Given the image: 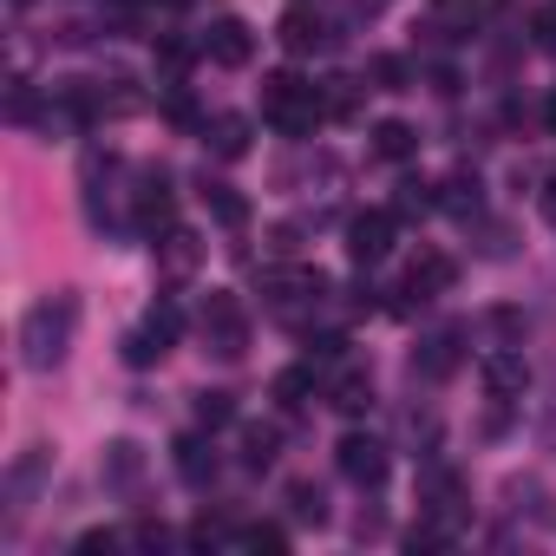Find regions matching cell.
<instances>
[{
  "mask_svg": "<svg viewBox=\"0 0 556 556\" xmlns=\"http://www.w3.org/2000/svg\"><path fill=\"white\" fill-rule=\"evenodd\" d=\"M289 510H295V523H328V497H321V484H289Z\"/></svg>",
  "mask_w": 556,
  "mask_h": 556,
  "instance_id": "cell-24",
  "label": "cell"
},
{
  "mask_svg": "<svg viewBox=\"0 0 556 556\" xmlns=\"http://www.w3.org/2000/svg\"><path fill=\"white\" fill-rule=\"evenodd\" d=\"M321 112H328V105H321V92H315L308 79H295V73H268V79H262V118H268V125H282V131L302 138V131L321 125Z\"/></svg>",
  "mask_w": 556,
  "mask_h": 556,
  "instance_id": "cell-2",
  "label": "cell"
},
{
  "mask_svg": "<svg viewBox=\"0 0 556 556\" xmlns=\"http://www.w3.org/2000/svg\"><path fill=\"white\" fill-rule=\"evenodd\" d=\"M112 543H118V530H86L79 536V549H112Z\"/></svg>",
  "mask_w": 556,
  "mask_h": 556,
  "instance_id": "cell-36",
  "label": "cell"
},
{
  "mask_svg": "<svg viewBox=\"0 0 556 556\" xmlns=\"http://www.w3.org/2000/svg\"><path fill=\"white\" fill-rule=\"evenodd\" d=\"M131 203H138V229H170V216H177V197H170V177L164 170H144Z\"/></svg>",
  "mask_w": 556,
  "mask_h": 556,
  "instance_id": "cell-8",
  "label": "cell"
},
{
  "mask_svg": "<svg viewBox=\"0 0 556 556\" xmlns=\"http://www.w3.org/2000/svg\"><path fill=\"white\" fill-rule=\"evenodd\" d=\"M419 151V138H413V125H400V118H387V125H374V157H387V164H406Z\"/></svg>",
  "mask_w": 556,
  "mask_h": 556,
  "instance_id": "cell-16",
  "label": "cell"
},
{
  "mask_svg": "<svg viewBox=\"0 0 556 556\" xmlns=\"http://www.w3.org/2000/svg\"><path fill=\"white\" fill-rule=\"evenodd\" d=\"M242 543H249V549H282L289 536H282V523H249V530H242Z\"/></svg>",
  "mask_w": 556,
  "mask_h": 556,
  "instance_id": "cell-30",
  "label": "cell"
},
{
  "mask_svg": "<svg viewBox=\"0 0 556 556\" xmlns=\"http://www.w3.org/2000/svg\"><path fill=\"white\" fill-rule=\"evenodd\" d=\"M543 118H549V131H556V99H549V112H543Z\"/></svg>",
  "mask_w": 556,
  "mask_h": 556,
  "instance_id": "cell-37",
  "label": "cell"
},
{
  "mask_svg": "<svg viewBox=\"0 0 556 556\" xmlns=\"http://www.w3.org/2000/svg\"><path fill=\"white\" fill-rule=\"evenodd\" d=\"M458 367V334H432L419 354H413V374H426V380H445Z\"/></svg>",
  "mask_w": 556,
  "mask_h": 556,
  "instance_id": "cell-14",
  "label": "cell"
},
{
  "mask_svg": "<svg viewBox=\"0 0 556 556\" xmlns=\"http://www.w3.org/2000/svg\"><path fill=\"white\" fill-rule=\"evenodd\" d=\"M393 229H400V216H393V210L354 216V223H348V255H354V262H380V255L393 249Z\"/></svg>",
  "mask_w": 556,
  "mask_h": 556,
  "instance_id": "cell-5",
  "label": "cell"
},
{
  "mask_svg": "<svg viewBox=\"0 0 556 556\" xmlns=\"http://www.w3.org/2000/svg\"><path fill=\"white\" fill-rule=\"evenodd\" d=\"M426 210H439V184L406 177V184H400V210H393V216H426Z\"/></svg>",
  "mask_w": 556,
  "mask_h": 556,
  "instance_id": "cell-25",
  "label": "cell"
},
{
  "mask_svg": "<svg viewBox=\"0 0 556 556\" xmlns=\"http://www.w3.org/2000/svg\"><path fill=\"white\" fill-rule=\"evenodd\" d=\"M197 334H203V348L210 354H223V361H242V348H249V308L236 302V295H203V308H197Z\"/></svg>",
  "mask_w": 556,
  "mask_h": 556,
  "instance_id": "cell-3",
  "label": "cell"
},
{
  "mask_svg": "<svg viewBox=\"0 0 556 556\" xmlns=\"http://www.w3.org/2000/svg\"><path fill=\"white\" fill-rule=\"evenodd\" d=\"M229 419H236V400H229V393H197V426L216 432V426H229Z\"/></svg>",
  "mask_w": 556,
  "mask_h": 556,
  "instance_id": "cell-27",
  "label": "cell"
},
{
  "mask_svg": "<svg viewBox=\"0 0 556 556\" xmlns=\"http://www.w3.org/2000/svg\"><path fill=\"white\" fill-rule=\"evenodd\" d=\"M8 118H14V125H27V118H34V92H27L21 79H14V92H8Z\"/></svg>",
  "mask_w": 556,
  "mask_h": 556,
  "instance_id": "cell-33",
  "label": "cell"
},
{
  "mask_svg": "<svg viewBox=\"0 0 556 556\" xmlns=\"http://www.w3.org/2000/svg\"><path fill=\"white\" fill-rule=\"evenodd\" d=\"M549 216H556V184H549Z\"/></svg>",
  "mask_w": 556,
  "mask_h": 556,
  "instance_id": "cell-38",
  "label": "cell"
},
{
  "mask_svg": "<svg viewBox=\"0 0 556 556\" xmlns=\"http://www.w3.org/2000/svg\"><path fill=\"white\" fill-rule=\"evenodd\" d=\"M164 354H170V334H157L151 321H144L138 334H125V361H131V367H157Z\"/></svg>",
  "mask_w": 556,
  "mask_h": 556,
  "instance_id": "cell-19",
  "label": "cell"
},
{
  "mask_svg": "<svg viewBox=\"0 0 556 556\" xmlns=\"http://www.w3.org/2000/svg\"><path fill=\"white\" fill-rule=\"evenodd\" d=\"M249 53H255L249 21H216V27L203 34V60H210V66H249Z\"/></svg>",
  "mask_w": 556,
  "mask_h": 556,
  "instance_id": "cell-7",
  "label": "cell"
},
{
  "mask_svg": "<svg viewBox=\"0 0 556 556\" xmlns=\"http://www.w3.org/2000/svg\"><path fill=\"white\" fill-rule=\"evenodd\" d=\"M282 47L289 53H315V47H328V27L308 8H295V14H282Z\"/></svg>",
  "mask_w": 556,
  "mask_h": 556,
  "instance_id": "cell-12",
  "label": "cell"
},
{
  "mask_svg": "<svg viewBox=\"0 0 556 556\" xmlns=\"http://www.w3.org/2000/svg\"><path fill=\"white\" fill-rule=\"evenodd\" d=\"M203 203H210V216H216L223 229H242V223H249V203H242L229 184H210V177H203Z\"/></svg>",
  "mask_w": 556,
  "mask_h": 556,
  "instance_id": "cell-17",
  "label": "cell"
},
{
  "mask_svg": "<svg viewBox=\"0 0 556 556\" xmlns=\"http://www.w3.org/2000/svg\"><path fill=\"white\" fill-rule=\"evenodd\" d=\"M99 478H105L112 491L138 484V478H144V452H138L131 439H112V445H105V458H99Z\"/></svg>",
  "mask_w": 556,
  "mask_h": 556,
  "instance_id": "cell-9",
  "label": "cell"
},
{
  "mask_svg": "<svg viewBox=\"0 0 556 556\" xmlns=\"http://www.w3.org/2000/svg\"><path fill=\"white\" fill-rule=\"evenodd\" d=\"M315 361L308 367H289V374H275V406H282V413H302L308 400H315Z\"/></svg>",
  "mask_w": 556,
  "mask_h": 556,
  "instance_id": "cell-11",
  "label": "cell"
},
{
  "mask_svg": "<svg viewBox=\"0 0 556 556\" xmlns=\"http://www.w3.org/2000/svg\"><path fill=\"white\" fill-rule=\"evenodd\" d=\"M73 321H79V302L73 295H53V302H40L27 321H21V361L27 367H60L66 361V348H73Z\"/></svg>",
  "mask_w": 556,
  "mask_h": 556,
  "instance_id": "cell-1",
  "label": "cell"
},
{
  "mask_svg": "<svg viewBox=\"0 0 556 556\" xmlns=\"http://www.w3.org/2000/svg\"><path fill=\"white\" fill-rule=\"evenodd\" d=\"M334 465H341V478H348V484L374 491V484L387 478V445H380V439H367V432H348V439H341V452H334Z\"/></svg>",
  "mask_w": 556,
  "mask_h": 556,
  "instance_id": "cell-4",
  "label": "cell"
},
{
  "mask_svg": "<svg viewBox=\"0 0 556 556\" xmlns=\"http://www.w3.org/2000/svg\"><path fill=\"white\" fill-rule=\"evenodd\" d=\"M484 380H491V393L504 400V393H523V380H530V367H523L517 354H491V361H484Z\"/></svg>",
  "mask_w": 556,
  "mask_h": 556,
  "instance_id": "cell-20",
  "label": "cell"
},
{
  "mask_svg": "<svg viewBox=\"0 0 556 556\" xmlns=\"http://www.w3.org/2000/svg\"><path fill=\"white\" fill-rule=\"evenodd\" d=\"M439 190H445L439 203H445L452 216H478V177H471V170H458V177H445Z\"/></svg>",
  "mask_w": 556,
  "mask_h": 556,
  "instance_id": "cell-23",
  "label": "cell"
},
{
  "mask_svg": "<svg viewBox=\"0 0 556 556\" xmlns=\"http://www.w3.org/2000/svg\"><path fill=\"white\" fill-rule=\"evenodd\" d=\"M471 27H478V0H439V8H432V34L458 40V34H471Z\"/></svg>",
  "mask_w": 556,
  "mask_h": 556,
  "instance_id": "cell-18",
  "label": "cell"
},
{
  "mask_svg": "<svg viewBox=\"0 0 556 556\" xmlns=\"http://www.w3.org/2000/svg\"><path fill=\"white\" fill-rule=\"evenodd\" d=\"M452 282H458V262H452V255H439V249H426V255L406 268V295H413V302H439Z\"/></svg>",
  "mask_w": 556,
  "mask_h": 556,
  "instance_id": "cell-6",
  "label": "cell"
},
{
  "mask_svg": "<svg viewBox=\"0 0 556 556\" xmlns=\"http://www.w3.org/2000/svg\"><path fill=\"white\" fill-rule=\"evenodd\" d=\"M131 543H144V549H164V543H170V530L144 517V523H131Z\"/></svg>",
  "mask_w": 556,
  "mask_h": 556,
  "instance_id": "cell-34",
  "label": "cell"
},
{
  "mask_svg": "<svg viewBox=\"0 0 556 556\" xmlns=\"http://www.w3.org/2000/svg\"><path fill=\"white\" fill-rule=\"evenodd\" d=\"M177 478L203 491V484L216 478V445H203V439H184V445H177Z\"/></svg>",
  "mask_w": 556,
  "mask_h": 556,
  "instance_id": "cell-15",
  "label": "cell"
},
{
  "mask_svg": "<svg viewBox=\"0 0 556 556\" xmlns=\"http://www.w3.org/2000/svg\"><path fill=\"white\" fill-rule=\"evenodd\" d=\"M190 543H197V549H210V543H229V523H223V517H197V523H190Z\"/></svg>",
  "mask_w": 556,
  "mask_h": 556,
  "instance_id": "cell-29",
  "label": "cell"
},
{
  "mask_svg": "<svg viewBox=\"0 0 556 556\" xmlns=\"http://www.w3.org/2000/svg\"><path fill=\"white\" fill-rule=\"evenodd\" d=\"M530 34H536V47H543V53H556V8H543V14L530 21Z\"/></svg>",
  "mask_w": 556,
  "mask_h": 556,
  "instance_id": "cell-35",
  "label": "cell"
},
{
  "mask_svg": "<svg viewBox=\"0 0 556 556\" xmlns=\"http://www.w3.org/2000/svg\"><path fill=\"white\" fill-rule=\"evenodd\" d=\"M275 445H282V439H275V426H249L242 432V465L249 471H268L275 465Z\"/></svg>",
  "mask_w": 556,
  "mask_h": 556,
  "instance_id": "cell-22",
  "label": "cell"
},
{
  "mask_svg": "<svg viewBox=\"0 0 556 556\" xmlns=\"http://www.w3.org/2000/svg\"><path fill=\"white\" fill-rule=\"evenodd\" d=\"M164 8H184V0H164Z\"/></svg>",
  "mask_w": 556,
  "mask_h": 556,
  "instance_id": "cell-39",
  "label": "cell"
},
{
  "mask_svg": "<svg viewBox=\"0 0 556 556\" xmlns=\"http://www.w3.org/2000/svg\"><path fill=\"white\" fill-rule=\"evenodd\" d=\"M367 73H374V79H380L387 92H400V86H406V60H393V53H380V60H374Z\"/></svg>",
  "mask_w": 556,
  "mask_h": 556,
  "instance_id": "cell-28",
  "label": "cell"
},
{
  "mask_svg": "<svg viewBox=\"0 0 556 556\" xmlns=\"http://www.w3.org/2000/svg\"><path fill=\"white\" fill-rule=\"evenodd\" d=\"M419 497H426V510H432V517H452V504H458V478L432 465V471L419 478Z\"/></svg>",
  "mask_w": 556,
  "mask_h": 556,
  "instance_id": "cell-21",
  "label": "cell"
},
{
  "mask_svg": "<svg viewBox=\"0 0 556 556\" xmlns=\"http://www.w3.org/2000/svg\"><path fill=\"white\" fill-rule=\"evenodd\" d=\"M151 328L177 341V334H184V315H177V302H157V308H151Z\"/></svg>",
  "mask_w": 556,
  "mask_h": 556,
  "instance_id": "cell-31",
  "label": "cell"
},
{
  "mask_svg": "<svg viewBox=\"0 0 556 556\" xmlns=\"http://www.w3.org/2000/svg\"><path fill=\"white\" fill-rule=\"evenodd\" d=\"M341 354H348V341H341V334H321V341H308V361H321V367H334Z\"/></svg>",
  "mask_w": 556,
  "mask_h": 556,
  "instance_id": "cell-32",
  "label": "cell"
},
{
  "mask_svg": "<svg viewBox=\"0 0 556 556\" xmlns=\"http://www.w3.org/2000/svg\"><path fill=\"white\" fill-rule=\"evenodd\" d=\"M197 255H203V242H197L190 229H164V242H157L164 275H190V268H197Z\"/></svg>",
  "mask_w": 556,
  "mask_h": 556,
  "instance_id": "cell-13",
  "label": "cell"
},
{
  "mask_svg": "<svg viewBox=\"0 0 556 556\" xmlns=\"http://www.w3.org/2000/svg\"><path fill=\"white\" fill-rule=\"evenodd\" d=\"M328 393H334V406H341V413H367V406H374V387H367V374H341Z\"/></svg>",
  "mask_w": 556,
  "mask_h": 556,
  "instance_id": "cell-26",
  "label": "cell"
},
{
  "mask_svg": "<svg viewBox=\"0 0 556 556\" xmlns=\"http://www.w3.org/2000/svg\"><path fill=\"white\" fill-rule=\"evenodd\" d=\"M203 144L223 157V164H236L242 151H249V118H236V112H223L216 125H203Z\"/></svg>",
  "mask_w": 556,
  "mask_h": 556,
  "instance_id": "cell-10",
  "label": "cell"
}]
</instances>
